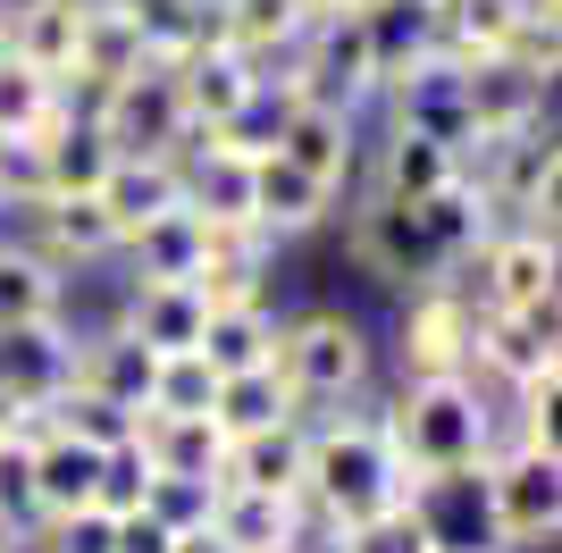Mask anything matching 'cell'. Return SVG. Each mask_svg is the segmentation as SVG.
I'll return each mask as SVG.
<instances>
[{"instance_id": "cell-43", "label": "cell", "mask_w": 562, "mask_h": 553, "mask_svg": "<svg viewBox=\"0 0 562 553\" xmlns=\"http://www.w3.org/2000/svg\"><path fill=\"white\" fill-rule=\"evenodd\" d=\"M168 553H235V545L211 529V520H202V529H177V537H168Z\"/></svg>"}, {"instance_id": "cell-9", "label": "cell", "mask_w": 562, "mask_h": 553, "mask_svg": "<svg viewBox=\"0 0 562 553\" xmlns=\"http://www.w3.org/2000/svg\"><path fill=\"white\" fill-rule=\"evenodd\" d=\"M85 117L110 135V151H168L177 160V143H186V101H177L168 68H135L117 84H101V101Z\"/></svg>"}, {"instance_id": "cell-7", "label": "cell", "mask_w": 562, "mask_h": 553, "mask_svg": "<svg viewBox=\"0 0 562 553\" xmlns=\"http://www.w3.org/2000/svg\"><path fill=\"white\" fill-rule=\"evenodd\" d=\"M470 319H479V302L462 294V276H437L420 294H403L395 377H470Z\"/></svg>"}, {"instance_id": "cell-48", "label": "cell", "mask_w": 562, "mask_h": 553, "mask_svg": "<svg viewBox=\"0 0 562 553\" xmlns=\"http://www.w3.org/2000/svg\"><path fill=\"white\" fill-rule=\"evenodd\" d=\"M285 553H319V545H285Z\"/></svg>"}, {"instance_id": "cell-44", "label": "cell", "mask_w": 562, "mask_h": 553, "mask_svg": "<svg viewBox=\"0 0 562 553\" xmlns=\"http://www.w3.org/2000/svg\"><path fill=\"white\" fill-rule=\"evenodd\" d=\"M18 537H25V529H9V520H0V553H18Z\"/></svg>"}, {"instance_id": "cell-2", "label": "cell", "mask_w": 562, "mask_h": 553, "mask_svg": "<svg viewBox=\"0 0 562 553\" xmlns=\"http://www.w3.org/2000/svg\"><path fill=\"white\" fill-rule=\"evenodd\" d=\"M303 504L319 529H361L378 511L412 504V478H403L395 444L378 428V411H336L311 419V453H303Z\"/></svg>"}, {"instance_id": "cell-15", "label": "cell", "mask_w": 562, "mask_h": 553, "mask_svg": "<svg viewBox=\"0 0 562 553\" xmlns=\"http://www.w3.org/2000/svg\"><path fill=\"white\" fill-rule=\"evenodd\" d=\"M554 369V311H479L470 319V377H495L513 394Z\"/></svg>"}, {"instance_id": "cell-11", "label": "cell", "mask_w": 562, "mask_h": 553, "mask_svg": "<svg viewBox=\"0 0 562 553\" xmlns=\"http://www.w3.org/2000/svg\"><path fill=\"white\" fill-rule=\"evenodd\" d=\"M269 110H278L269 151H285L294 168H311L328 193H345V184L361 177V117L352 110H328V101H269Z\"/></svg>"}, {"instance_id": "cell-6", "label": "cell", "mask_w": 562, "mask_h": 553, "mask_svg": "<svg viewBox=\"0 0 562 553\" xmlns=\"http://www.w3.org/2000/svg\"><path fill=\"white\" fill-rule=\"evenodd\" d=\"M345 252H352V269L370 276V285H386V294H420V285H437V276H446V260L428 252L420 218H412L403 202H378V193H361V202H352Z\"/></svg>"}, {"instance_id": "cell-47", "label": "cell", "mask_w": 562, "mask_h": 553, "mask_svg": "<svg viewBox=\"0 0 562 553\" xmlns=\"http://www.w3.org/2000/svg\"><path fill=\"white\" fill-rule=\"evenodd\" d=\"M18 553H43V545H34V537H18Z\"/></svg>"}, {"instance_id": "cell-36", "label": "cell", "mask_w": 562, "mask_h": 553, "mask_svg": "<svg viewBox=\"0 0 562 553\" xmlns=\"http://www.w3.org/2000/svg\"><path fill=\"white\" fill-rule=\"evenodd\" d=\"M328 553H437V529H428L420 504H395L378 520H361V529H336Z\"/></svg>"}, {"instance_id": "cell-35", "label": "cell", "mask_w": 562, "mask_h": 553, "mask_svg": "<svg viewBox=\"0 0 562 553\" xmlns=\"http://www.w3.org/2000/svg\"><path fill=\"white\" fill-rule=\"evenodd\" d=\"M211 403H218V369L202 361V352H160V369H151V411L186 419V411H211Z\"/></svg>"}, {"instance_id": "cell-5", "label": "cell", "mask_w": 562, "mask_h": 553, "mask_svg": "<svg viewBox=\"0 0 562 553\" xmlns=\"http://www.w3.org/2000/svg\"><path fill=\"white\" fill-rule=\"evenodd\" d=\"M546 92H554V59L546 50H495V59H462V110L470 143L546 126Z\"/></svg>"}, {"instance_id": "cell-13", "label": "cell", "mask_w": 562, "mask_h": 553, "mask_svg": "<svg viewBox=\"0 0 562 553\" xmlns=\"http://www.w3.org/2000/svg\"><path fill=\"white\" fill-rule=\"evenodd\" d=\"M428 9H437V50H453V59H495V50L554 59V25L529 0H428Z\"/></svg>"}, {"instance_id": "cell-32", "label": "cell", "mask_w": 562, "mask_h": 553, "mask_svg": "<svg viewBox=\"0 0 562 553\" xmlns=\"http://www.w3.org/2000/svg\"><path fill=\"white\" fill-rule=\"evenodd\" d=\"M59 117H68L59 76H43V68H25V59L0 50V143H43Z\"/></svg>"}, {"instance_id": "cell-40", "label": "cell", "mask_w": 562, "mask_h": 553, "mask_svg": "<svg viewBox=\"0 0 562 553\" xmlns=\"http://www.w3.org/2000/svg\"><path fill=\"white\" fill-rule=\"evenodd\" d=\"M34 545L43 553H117V520L110 511H68V520H34Z\"/></svg>"}, {"instance_id": "cell-33", "label": "cell", "mask_w": 562, "mask_h": 553, "mask_svg": "<svg viewBox=\"0 0 562 553\" xmlns=\"http://www.w3.org/2000/svg\"><path fill=\"white\" fill-rule=\"evenodd\" d=\"M303 403L285 394V377H278V361H260V369H235V377H218V403H211V419L227 428V437H252V428H269V419H294Z\"/></svg>"}, {"instance_id": "cell-14", "label": "cell", "mask_w": 562, "mask_h": 553, "mask_svg": "<svg viewBox=\"0 0 562 553\" xmlns=\"http://www.w3.org/2000/svg\"><path fill=\"white\" fill-rule=\"evenodd\" d=\"M117 327H126L143 352H202V327H211V294H202L193 276H126Z\"/></svg>"}, {"instance_id": "cell-27", "label": "cell", "mask_w": 562, "mask_h": 553, "mask_svg": "<svg viewBox=\"0 0 562 553\" xmlns=\"http://www.w3.org/2000/svg\"><path fill=\"white\" fill-rule=\"evenodd\" d=\"M352 18H361V43H370L378 92L437 50V9H428V0H370V9H352Z\"/></svg>"}, {"instance_id": "cell-25", "label": "cell", "mask_w": 562, "mask_h": 553, "mask_svg": "<svg viewBox=\"0 0 562 553\" xmlns=\"http://www.w3.org/2000/svg\"><path fill=\"white\" fill-rule=\"evenodd\" d=\"M117 252H126L135 276H202V260H211V218L193 202H177V210H160V218H143Z\"/></svg>"}, {"instance_id": "cell-39", "label": "cell", "mask_w": 562, "mask_h": 553, "mask_svg": "<svg viewBox=\"0 0 562 553\" xmlns=\"http://www.w3.org/2000/svg\"><path fill=\"white\" fill-rule=\"evenodd\" d=\"M211 504H218L211 478H160V470H151V486H143V511H151L168 537H177V529H202V520H211Z\"/></svg>"}, {"instance_id": "cell-37", "label": "cell", "mask_w": 562, "mask_h": 553, "mask_svg": "<svg viewBox=\"0 0 562 553\" xmlns=\"http://www.w3.org/2000/svg\"><path fill=\"white\" fill-rule=\"evenodd\" d=\"M50 428H59V437H76V444H93V453H110V444L135 437V411H117V403H101V394L68 386L59 403H50Z\"/></svg>"}, {"instance_id": "cell-10", "label": "cell", "mask_w": 562, "mask_h": 553, "mask_svg": "<svg viewBox=\"0 0 562 553\" xmlns=\"http://www.w3.org/2000/svg\"><path fill=\"white\" fill-rule=\"evenodd\" d=\"M177 101H186V126H202V135H235V126H244V117L260 110V68L252 59H244V50H227L211 34V43L193 50V59H177Z\"/></svg>"}, {"instance_id": "cell-4", "label": "cell", "mask_w": 562, "mask_h": 553, "mask_svg": "<svg viewBox=\"0 0 562 553\" xmlns=\"http://www.w3.org/2000/svg\"><path fill=\"white\" fill-rule=\"evenodd\" d=\"M479 520L495 553H538L562 529V461L529 444H495L479 461Z\"/></svg>"}, {"instance_id": "cell-41", "label": "cell", "mask_w": 562, "mask_h": 553, "mask_svg": "<svg viewBox=\"0 0 562 553\" xmlns=\"http://www.w3.org/2000/svg\"><path fill=\"white\" fill-rule=\"evenodd\" d=\"M0 520L34 529V444H18V437H0Z\"/></svg>"}, {"instance_id": "cell-23", "label": "cell", "mask_w": 562, "mask_h": 553, "mask_svg": "<svg viewBox=\"0 0 562 553\" xmlns=\"http://www.w3.org/2000/svg\"><path fill=\"white\" fill-rule=\"evenodd\" d=\"M303 453H311V419H269L252 437H227V486H260V495H303Z\"/></svg>"}, {"instance_id": "cell-42", "label": "cell", "mask_w": 562, "mask_h": 553, "mask_svg": "<svg viewBox=\"0 0 562 553\" xmlns=\"http://www.w3.org/2000/svg\"><path fill=\"white\" fill-rule=\"evenodd\" d=\"M117 553H168V529L151 511H126V520H117Z\"/></svg>"}, {"instance_id": "cell-31", "label": "cell", "mask_w": 562, "mask_h": 553, "mask_svg": "<svg viewBox=\"0 0 562 553\" xmlns=\"http://www.w3.org/2000/svg\"><path fill=\"white\" fill-rule=\"evenodd\" d=\"M202 361H211L218 377L278 361V311H269V302H218L211 327H202Z\"/></svg>"}, {"instance_id": "cell-29", "label": "cell", "mask_w": 562, "mask_h": 553, "mask_svg": "<svg viewBox=\"0 0 562 553\" xmlns=\"http://www.w3.org/2000/svg\"><path fill=\"white\" fill-rule=\"evenodd\" d=\"M93 478H101V453L50 428V437L34 444V520H68V511H93Z\"/></svg>"}, {"instance_id": "cell-17", "label": "cell", "mask_w": 562, "mask_h": 553, "mask_svg": "<svg viewBox=\"0 0 562 553\" xmlns=\"http://www.w3.org/2000/svg\"><path fill=\"white\" fill-rule=\"evenodd\" d=\"M336 202H345V193H328V184L311 177V168H294L285 151H252V227L269 235V244H294V235L328 227Z\"/></svg>"}, {"instance_id": "cell-19", "label": "cell", "mask_w": 562, "mask_h": 553, "mask_svg": "<svg viewBox=\"0 0 562 553\" xmlns=\"http://www.w3.org/2000/svg\"><path fill=\"white\" fill-rule=\"evenodd\" d=\"M211 529L227 537L235 553H285V545H311L319 520H311L303 495H260V486H227V478H218Z\"/></svg>"}, {"instance_id": "cell-8", "label": "cell", "mask_w": 562, "mask_h": 553, "mask_svg": "<svg viewBox=\"0 0 562 553\" xmlns=\"http://www.w3.org/2000/svg\"><path fill=\"white\" fill-rule=\"evenodd\" d=\"M462 294L479 311H554V235L495 227L462 269Z\"/></svg>"}, {"instance_id": "cell-30", "label": "cell", "mask_w": 562, "mask_h": 553, "mask_svg": "<svg viewBox=\"0 0 562 553\" xmlns=\"http://www.w3.org/2000/svg\"><path fill=\"white\" fill-rule=\"evenodd\" d=\"M34 151H43V193H101V177H110V160H117L110 135H101L85 110H68Z\"/></svg>"}, {"instance_id": "cell-20", "label": "cell", "mask_w": 562, "mask_h": 553, "mask_svg": "<svg viewBox=\"0 0 562 553\" xmlns=\"http://www.w3.org/2000/svg\"><path fill=\"white\" fill-rule=\"evenodd\" d=\"M151 369H160V352H143L126 327H93V336H76V377L68 386L101 394V403H117V411H151Z\"/></svg>"}, {"instance_id": "cell-28", "label": "cell", "mask_w": 562, "mask_h": 553, "mask_svg": "<svg viewBox=\"0 0 562 553\" xmlns=\"http://www.w3.org/2000/svg\"><path fill=\"white\" fill-rule=\"evenodd\" d=\"M76 34H85V0H9V59H25V68L68 76Z\"/></svg>"}, {"instance_id": "cell-3", "label": "cell", "mask_w": 562, "mask_h": 553, "mask_svg": "<svg viewBox=\"0 0 562 553\" xmlns=\"http://www.w3.org/2000/svg\"><path fill=\"white\" fill-rule=\"evenodd\" d=\"M278 377L303 411H336V403H361L378 377V336L336 302H311L294 319H278Z\"/></svg>"}, {"instance_id": "cell-45", "label": "cell", "mask_w": 562, "mask_h": 553, "mask_svg": "<svg viewBox=\"0 0 562 553\" xmlns=\"http://www.w3.org/2000/svg\"><path fill=\"white\" fill-rule=\"evenodd\" d=\"M0 50H9V0H0Z\"/></svg>"}, {"instance_id": "cell-24", "label": "cell", "mask_w": 562, "mask_h": 553, "mask_svg": "<svg viewBox=\"0 0 562 553\" xmlns=\"http://www.w3.org/2000/svg\"><path fill=\"white\" fill-rule=\"evenodd\" d=\"M135 444L151 453V470L160 478H211L218 486V470H227V428H218L211 411H186V419H135Z\"/></svg>"}, {"instance_id": "cell-16", "label": "cell", "mask_w": 562, "mask_h": 553, "mask_svg": "<svg viewBox=\"0 0 562 553\" xmlns=\"http://www.w3.org/2000/svg\"><path fill=\"white\" fill-rule=\"evenodd\" d=\"M311 18H319V0H211V34L227 50H244L260 68V84L303 50V34H311Z\"/></svg>"}, {"instance_id": "cell-21", "label": "cell", "mask_w": 562, "mask_h": 553, "mask_svg": "<svg viewBox=\"0 0 562 553\" xmlns=\"http://www.w3.org/2000/svg\"><path fill=\"white\" fill-rule=\"evenodd\" d=\"M93 202L110 210L117 244H126V235H135L143 218H160V210H177V202H186V168L168 160V151H117Z\"/></svg>"}, {"instance_id": "cell-22", "label": "cell", "mask_w": 562, "mask_h": 553, "mask_svg": "<svg viewBox=\"0 0 562 553\" xmlns=\"http://www.w3.org/2000/svg\"><path fill=\"white\" fill-rule=\"evenodd\" d=\"M462 177V151L453 143H428V135H403V126H386L370 151V193L378 202H428V193H446V184Z\"/></svg>"}, {"instance_id": "cell-26", "label": "cell", "mask_w": 562, "mask_h": 553, "mask_svg": "<svg viewBox=\"0 0 562 553\" xmlns=\"http://www.w3.org/2000/svg\"><path fill=\"white\" fill-rule=\"evenodd\" d=\"M68 319V269H50L25 235H0V327Z\"/></svg>"}, {"instance_id": "cell-12", "label": "cell", "mask_w": 562, "mask_h": 553, "mask_svg": "<svg viewBox=\"0 0 562 553\" xmlns=\"http://www.w3.org/2000/svg\"><path fill=\"white\" fill-rule=\"evenodd\" d=\"M378 101H386V126H403V135H428V143H453V151H470L462 59H453V50H428L420 68H403L395 84L378 92Z\"/></svg>"}, {"instance_id": "cell-18", "label": "cell", "mask_w": 562, "mask_h": 553, "mask_svg": "<svg viewBox=\"0 0 562 553\" xmlns=\"http://www.w3.org/2000/svg\"><path fill=\"white\" fill-rule=\"evenodd\" d=\"M25 244L50 260V269H93V260H117V227L93 193H43L25 202Z\"/></svg>"}, {"instance_id": "cell-1", "label": "cell", "mask_w": 562, "mask_h": 553, "mask_svg": "<svg viewBox=\"0 0 562 553\" xmlns=\"http://www.w3.org/2000/svg\"><path fill=\"white\" fill-rule=\"evenodd\" d=\"M378 428H386V444H395L412 495H420V486L479 478V461L504 444V437H495V428H504V411L487 403V386H479V377H395V394H386Z\"/></svg>"}, {"instance_id": "cell-46", "label": "cell", "mask_w": 562, "mask_h": 553, "mask_svg": "<svg viewBox=\"0 0 562 553\" xmlns=\"http://www.w3.org/2000/svg\"><path fill=\"white\" fill-rule=\"evenodd\" d=\"M437 553H487V545H437Z\"/></svg>"}, {"instance_id": "cell-34", "label": "cell", "mask_w": 562, "mask_h": 553, "mask_svg": "<svg viewBox=\"0 0 562 553\" xmlns=\"http://www.w3.org/2000/svg\"><path fill=\"white\" fill-rule=\"evenodd\" d=\"M135 25H143V59L177 68L211 43V0H135Z\"/></svg>"}, {"instance_id": "cell-38", "label": "cell", "mask_w": 562, "mask_h": 553, "mask_svg": "<svg viewBox=\"0 0 562 553\" xmlns=\"http://www.w3.org/2000/svg\"><path fill=\"white\" fill-rule=\"evenodd\" d=\"M143 486H151V453H143L135 437L110 444V453H101V478H93V511L126 520V511H143Z\"/></svg>"}]
</instances>
